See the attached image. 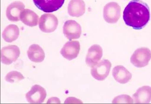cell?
<instances>
[{"label": "cell", "instance_id": "15", "mask_svg": "<svg viewBox=\"0 0 151 104\" xmlns=\"http://www.w3.org/2000/svg\"><path fill=\"white\" fill-rule=\"evenodd\" d=\"M86 5L83 0H71L68 4V11L71 16H81L85 13Z\"/></svg>", "mask_w": 151, "mask_h": 104}, {"label": "cell", "instance_id": "18", "mask_svg": "<svg viewBox=\"0 0 151 104\" xmlns=\"http://www.w3.org/2000/svg\"><path fill=\"white\" fill-rule=\"evenodd\" d=\"M20 35V30L17 25H9L2 32V36L4 40L8 43H11L17 40Z\"/></svg>", "mask_w": 151, "mask_h": 104}, {"label": "cell", "instance_id": "8", "mask_svg": "<svg viewBox=\"0 0 151 104\" xmlns=\"http://www.w3.org/2000/svg\"><path fill=\"white\" fill-rule=\"evenodd\" d=\"M36 7L45 13L59 10L64 4L65 0H33Z\"/></svg>", "mask_w": 151, "mask_h": 104}, {"label": "cell", "instance_id": "17", "mask_svg": "<svg viewBox=\"0 0 151 104\" xmlns=\"http://www.w3.org/2000/svg\"><path fill=\"white\" fill-rule=\"evenodd\" d=\"M27 56L32 62L34 63H41L45 58L44 51L36 44L31 45L27 51Z\"/></svg>", "mask_w": 151, "mask_h": 104}, {"label": "cell", "instance_id": "12", "mask_svg": "<svg viewBox=\"0 0 151 104\" xmlns=\"http://www.w3.org/2000/svg\"><path fill=\"white\" fill-rule=\"evenodd\" d=\"M25 5L23 2L15 1L12 2L7 8L6 16L11 21H20L21 13L24 10Z\"/></svg>", "mask_w": 151, "mask_h": 104}, {"label": "cell", "instance_id": "16", "mask_svg": "<svg viewBox=\"0 0 151 104\" xmlns=\"http://www.w3.org/2000/svg\"><path fill=\"white\" fill-rule=\"evenodd\" d=\"M20 19L23 24L30 27L36 26L38 23V15L29 9H25L22 12Z\"/></svg>", "mask_w": 151, "mask_h": 104}, {"label": "cell", "instance_id": "2", "mask_svg": "<svg viewBox=\"0 0 151 104\" xmlns=\"http://www.w3.org/2000/svg\"><path fill=\"white\" fill-rule=\"evenodd\" d=\"M151 59V51L148 48L142 47L134 51L131 58V62L137 68L144 67Z\"/></svg>", "mask_w": 151, "mask_h": 104}, {"label": "cell", "instance_id": "4", "mask_svg": "<svg viewBox=\"0 0 151 104\" xmlns=\"http://www.w3.org/2000/svg\"><path fill=\"white\" fill-rule=\"evenodd\" d=\"M111 66L112 64L109 60H102L92 68L91 75L97 80H104L109 76Z\"/></svg>", "mask_w": 151, "mask_h": 104}, {"label": "cell", "instance_id": "13", "mask_svg": "<svg viewBox=\"0 0 151 104\" xmlns=\"http://www.w3.org/2000/svg\"><path fill=\"white\" fill-rule=\"evenodd\" d=\"M135 104H149L151 101V88L143 86L139 88L132 95Z\"/></svg>", "mask_w": 151, "mask_h": 104}, {"label": "cell", "instance_id": "1", "mask_svg": "<svg viewBox=\"0 0 151 104\" xmlns=\"http://www.w3.org/2000/svg\"><path fill=\"white\" fill-rule=\"evenodd\" d=\"M123 18L127 26L135 30L142 29L150 21L149 6L140 0H132L124 9Z\"/></svg>", "mask_w": 151, "mask_h": 104}, {"label": "cell", "instance_id": "9", "mask_svg": "<svg viewBox=\"0 0 151 104\" xmlns=\"http://www.w3.org/2000/svg\"><path fill=\"white\" fill-rule=\"evenodd\" d=\"M63 32L65 37L69 40L78 39L81 36V26L76 21L68 20L64 24Z\"/></svg>", "mask_w": 151, "mask_h": 104}, {"label": "cell", "instance_id": "6", "mask_svg": "<svg viewBox=\"0 0 151 104\" xmlns=\"http://www.w3.org/2000/svg\"><path fill=\"white\" fill-rule=\"evenodd\" d=\"M58 25V20L55 15L45 14L40 18L39 27L43 32L51 33L55 31Z\"/></svg>", "mask_w": 151, "mask_h": 104}, {"label": "cell", "instance_id": "5", "mask_svg": "<svg viewBox=\"0 0 151 104\" xmlns=\"http://www.w3.org/2000/svg\"><path fill=\"white\" fill-rule=\"evenodd\" d=\"M20 55V50L17 46L11 45L4 47L1 51V63L6 65H10L17 60Z\"/></svg>", "mask_w": 151, "mask_h": 104}, {"label": "cell", "instance_id": "14", "mask_svg": "<svg viewBox=\"0 0 151 104\" xmlns=\"http://www.w3.org/2000/svg\"><path fill=\"white\" fill-rule=\"evenodd\" d=\"M114 79L119 83L126 84L131 79V73L122 65L115 66L113 69Z\"/></svg>", "mask_w": 151, "mask_h": 104}, {"label": "cell", "instance_id": "7", "mask_svg": "<svg viewBox=\"0 0 151 104\" xmlns=\"http://www.w3.org/2000/svg\"><path fill=\"white\" fill-rule=\"evenodd\" d=\"M47 96V92L43 87L35 85L26 94V98L30 104H42Z\"/></svg>", "mask_w": 151, "mask_h": 104}, {"label": "cell", "instance_id": "19", "mask_svg": "<svg viewBox=\"0 0 151 104\" xmlns=\"http://www.w3.org/2000/svg\"><path fill=\"white\" fill-rule=\"evenodd\" d=\"M24 77L20 72L13 71L8 73L5 77V80L8 83H18L24 79Z\"/></svg>", "mask_w": 151, "mask_h": 104}, {"label": "cell", "instance_id": "11", "mask_svg": "<svg viewBox=\"0 0 151 104\" xmlns=\"http://www.w3.org/2000/svg\"><path fill=\"white\" fill-rule=\"evenodd\" d=\"M103 56V50L99 45H94L89 48L86 58V63L90 67L93 68L100 61Z\"/></svg>", "mask_w": 151, "mask_h": 104}, {"label": "cell", "instance_id": "3", "mask_svg": "<svg viewBox=\"0 0 151 104\" xmlns=\"http://www.w3.org/2000/svg\"><path fill=\"white\" fill-rule=\"evenodd\" d=\"M121 15V7L116 2H109L105 6L103 9V17L107 23H116L120 18Z\"/></svg>", "mask_w": 151, "mask_h": 104}, {"label": "cell", "instance_id": "10", "mask_svg": "<svg viewBox=\"0 0 151 104\" xmlns=\"http://www.w3.org/2000/svg\"><path fill=\"white\" fill-rule=\"evenodd\" d=\"M81 49L78 41H70L66 43L60 51V54L65 58L72 60L77 57Z\"/></svg>", "mask_w": 151, "mask_h": 104}]
</instances>
